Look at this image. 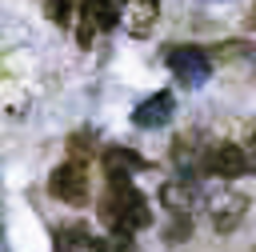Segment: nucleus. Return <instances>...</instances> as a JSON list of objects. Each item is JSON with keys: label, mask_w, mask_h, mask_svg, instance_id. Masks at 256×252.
Wrapping results in <instances>:
<instances>
[{"label": "nucleus", "mask_w": 256, "mask_h": 252, "mask_svg": "<svg viewBox=\"0 0 256 252\" xmlns=\"http://www.w3.org/2000/svg\"><path fill=\"white\" fill-rule=\"evenodd\" d=\"M204 196H200V188L192 184V180H164L160 184V204L172 212V216H192L196 212V204H200Z\"/></svg>", "instance_id": "423d86ee"}, {"label": "nucleus", "mask_w": 256, "mask_h": 252, "mask_svg": "<svg viewBox=\"0 0 256 252\" xmlns=\"http://www.w3.org/2000/svg\"><path fill=\"white\" fill-rule=\"evenodd\" d=\"M172 112H176L172 92H156V96H148L144 104H136L132 120H136V128H164V124L172 120Z\"/></svg>", "instance_id": "6e6552de"}, {"label": "nucleus", "mask_w": 256, "mask_h": 252, "mask_svg": "<svg viewBox=\"0 0 256 252\" xmlns=\"http://www.w3.org/2000/svg\"><path fill=\"white\" fill-rule=\"evenodd\" d=\"M56 252H112V248H108L100 236H92L88 228L68 224V228L56 232Z\"/></svg>", "instance_id": "1a4fd4ad"}, {"label": "nucleus", "mask_w": 256, "mask_h": 252, "mask_svg": "<svg viewBox=\"0 0 256 252\" xmlns=\"http://www.w3.org/2000/svg\"><path fill=\"white\" fill-rule=\"evenodd\" d=\"M48 188H52L56 200H64V204H72V208L88 204V192H92V184H88V164H80V160H64V164L52 172Z\"/></svg>", "instance_id": "20e7f679"}, {"label": "nucleus", "mask_w": 256, "mask_h": 252, "mask_svg": "<svg viewBox=\"0 0 256 252\" xmlns=\"http://www.w3.org/2000/svg\"><path fill=\"white\" fill-rule=\"evenodd\" d=\"M100 220L112 232H136L152 220V208L144 192L132 188V180H108V192L100 196Z\"/></svg>", "instance_id": "f257e3e1"}, {"label": "nucleus", "mask_w": 256, "mask_h": 252, "mask_svg": "<svg viewBox=\"0 0 256 252\" xmlns=\"http://www.w3.org/2000/svg\"><path fill=\"white\" fill-rule=\"evenodd\" d=\"M204 204H208V220H212V228H216L220 236L236 232L240 220L248 216V196H240L236 188H212V192L204 196Z\"/></svg>", "instance_id": "f03ea898"}, {"label": "nucleus", "mask_w": 256, "mask_h": 252, "mask_svg": "<svg viewBox=\"0 0 256 252\" xmlns=\"http://www.w3.org/2000/svg\"><path fill=\"white\" fill-rule=\"evenodd\" d=\"M160 20V0H124V12H120V24L128 36H148Z\"/></svg>", "instance_id": "0eeeda50"}, {"label": "nucleus", "mask_w": 256, "mask_h": 252, "mask_svg": "<svg viewBox=\"0 0 256 252\" xmlns=\"http://www.w3.org/2000/svg\"><path fill=\"white\" fill-rule=\"evenodd\" d=\"M84 0H48V20L52 24H72V16L80 12Z\"/></svg>", "instance_id": "9b49d317"}, {"label": "nucleus", "mask_w": 256, "mask_h": 252, "mask_svg": "<svg viewBox=\"0 0 256 252\" xmlns=\"http://www.w3.org/2000/svg\"><path fill=\"white\" fill-rule=\"evenodd\" d=\"M252 152H244L240 144L232 140H220V144H208V156H204V172L208 176H220V180H236L244 172H252Z\"/></svg>", "instance_id": "7ed1b4c3"}, {"label": "nucleus", "mask_w": 256, "mask_h": 252, "mask_svg": "<svg viewBox=\"0 0 256 252\" xmlns=\"http://www.w3.org/2000/svg\"><path fill=\"white\" fill-rule=\"evenodd\" d=\"M252 160H256V132H252Z\"/></svg>", "instance_id": "ddd939ff"}, {"label": "nucleus", "mask_w": 256, "mask_h": 252, "mask_svg": "<svg viewBox=\"0 0 256 252\" xmlns=\"http://www.w3.org/2000/svg\"><path fill=\"white\" fill-rule=\"evenodd\" d=\"M140 168H148L144 156H136V152H128V148H108V152H104V176H108V180H132Z\"/></svg>", "instance_id": "9d476101"}, {"label": "nucleus", "mask_w": 256, "mask_h": 252, "mask_svg": "<svg viewBox=\"0 0 256 252\" xmlns=\"http://www.w3.org/2000/svg\"><path fill=\"white\" fill-rule=\"evenodd\" d=\"M168 68L176 72V80L180 84H188V88H200L204 80H208V72H212V60L200 52V48H172L168 52Z\"/></svg>", "instance_id": "39448f33"}, {"label": "nucleus", "mask_w": 256, "mask_h": 252, "mask_svg": "<svg viewBox=\"0 0 256 252\" xmlns=\"http://www.w3.org/2000/svg\"><path fill=\"white\" fill-rule=\"evenodd\" d=\"M188 236H192V216H176L172 228H168V240L176 244V240H188Z\"/></svg>", "instance_id": "f8f14e48"}]
</instances>
